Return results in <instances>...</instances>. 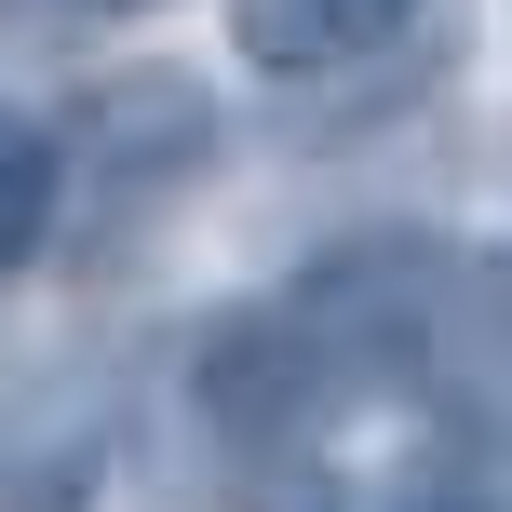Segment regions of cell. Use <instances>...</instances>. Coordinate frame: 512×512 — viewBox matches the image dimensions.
I'll return each mask as SVG.
<instances>
[{
	"instance_id": "obj_1",
	"label": "cell",
	"mask_w": 512,
	"mask_h": 512,
	"mask_svg": "<svg viewBox=\"0 0 512 512\" xmlns=\"http://www.w3.org/2000/svg\"><path fill=\"white\" fill-rule=\"evenodd\" d=\"M81 162H95L108 216H149V203H176V189L216 162V108L189 95L176 68H122V81H95V108H81Z\"/></svg>"
},
{
	"instance_id": "obj_2",
	"label": "cell",
	"mask_w": 512,
	"mask_h": 512,
	"mask_svg": "<svg viewBox=\"0 0 512 512\" xmlns=\"http://www.w3.org/2000/svg\"><path fill=\"white\" fill-rule=\"evenodd\" d=\"M95 499H108V432L81 391L0 418V512H95Z\"/></svg>"
},
{
	"instance_id": "obj_3",
	"label": "cell",
	"mask_w": 512,
	"mask_h": 512,
	"mask_svg": "<svg viewBox=\"0 0 512 512\" xmlns=\"http://www.w3.org/2000/svg\"><path fill=\"white\" fill-rule=\"evenodd\" d=\"M418 0H230V41L256 68H351V54L405 41Z\"/></svg>"
},
{
	"instance_id": "obj_4",
	"label": "cell",
	"mask_w": 512,
	"mask_h": 512,
	"mask_svg": "<svg viewBox=\"0 0 512 512\" xmlns=\"http://www.w3.org/2000/svg\"><path fill=\"white\" fill-rule=\"evenodd\" d=\"M54 216H68V149H54L27 108H0V283L54 243Z\"/></svg>"
},
{
	"instance_id": "obj_5",
	"label": "cell",
	"mask_w": 512,
	"mask_h": 512,
	"mask_svg": "<svg viewBox=\"0 0 512 512\" xmlns=\"http://www.w3.org/2000/svg\"><path fill=\"white\" fill-rule=\"evenodd\" d=\"M405 512H512V499H486V486H418Z\"/></svg>"
},
{
	"instance_id": "obj_6",
	"label": "cell",
	"mask_w": 512,
	"mask_h": 512,
	"mask_svg": "<svg viewBox=\"0 0 512 512\" xmlns=\"http://www.w3.org/2000/svg\"><path fill=\"white\" fill-rule=\"evenodd\" d=\"M81 14H149V0H81Z\"/></svg>"
}]
</instances>
